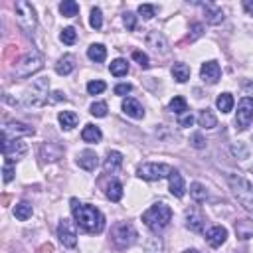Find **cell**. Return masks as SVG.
I'll list each match as a JSON object with an SVG mask.
<instances>
[{
	"label": "cell",
	"mask_w": 253,
	"mask_h": 253,
	"mask_svg": "<svg viewBox=\"0 0 253 253\" xmlns=\"http://www.w3.org/2000/svg\"><path fill=\"white\" fill-rule=\"evenodd\" d=\"M107 198L111 200V202H119L121 198H123V184L119 182V180H111L109 184H107Z\"/></svg>",
	"instance_id": "obj_28"
},
{
	"label": "cell",
	"mask_w": 253,
	"mask_h": 253,
	"mask_svg": "<svg viewBox=\"0 0 253 253\" xmlns=\"http://www.w3.org/2000/svg\"><path fill=\"white\" fill-rule=\"evenodd\" d=\"M190 196H192L196 202H206V198H208L206 186H202L200 182H194V184L190 186Z\"/></svg>",
	"instance_id": "obj_36"
},
{
	"label": "cell",
	"mask_w": 253,
	"mask_h": 253,
	"mask_svg": "<svg viewBox=\"0 0 253 253\" xmlns=\"http://www.w3.org/2000/svg\"><path fill=\"white\" fill-rule=\"evenodd\" d=\"M87 55H89L91 61L101 63V61H105V57H107V47H105L103 43H91V45L87 47Z\"/></svg>",
	"instance_id": "obj_24"
},
{
	"label": "cell",
	"mask_w": 253,
	"mask_h": 253,
	"mask_svg": "<svg viewBox=\"0 0 253 253\" xmlns=\"http://www.w3.org/2000/svg\"><path fill=\"white\" fill-rule=\"evenodd\" d=\"M192 123H194V115H192L190 111L178 117V125H180V126H192Z\"/></svg>",
	"instance_id": "obj_45"
},
{
	"label": "cell",
	"mask_w": 253,
	"mask_h": 253,
	"mask_svg": "<svg viewBox=\"0 0 253 253\" xmlns=\"http://www.w3.org/2000/svg\"><path fill=\"white\" fill-rule=\"evenodd\" d=\"M170 219H172V210L164 202H158V204L150 206L142 213V221L150 231H162L170 223Z\"/></svg>",
	"instance_id": "obj_2"
},
{
	"label": "cell",
	"mask_w": 253,
	"mask_h": 253,
	"mask_svg": "<svg viewBox=\"0 0 253 253\" xmlns=\"http://www.w3.org/2000/svg\"><path fill=\"white\" fill-rule=\"evenodd\" d=\"M71 213L75 217V223L87 231V233H101L105 227V217L103 213L89 204H79L77 198H71Z\"/></svg>",
	"instance_id": "obj_1"
},
{
	"label": "cell",
	"mask_w": 253,
	"mask_h": 253,
	"mask_svg": "<svg viewBox=\"0 0 253 253\" xmlns=\"http://www.w3.org/2000/svg\"><path fill=\"white\" fill-rule=\"evenodd\" d=\"M101 136H103V132H101V128L95 126V125H85V128L81 130V138H83L85 142H99Z\"/></svg>",
	"instance_id": "obj_27"
},
{
	"label": "cell",
	"mask_w": 253,
	"mask_h": 253,
	"mask_svg": "<svg viewBox=\"0 0 253 253\" xmlns=\"http://www.w3.org/2000/svg\"><path fill=\"white\" fill-rule=\"evenodd\" d=\"M123 113L128 115V117H132V119H142L144 117V111H142L140 103L136 99H130V97L123 101Z\"/></svg>",
	"instance_id": "obj_21"
},
{
	"label": "cell",
	"mask_w": 253,
	"mask_h": 253,
	"mask_svg": "<svg viewBox=\"0 0 253 253\" xmlns=\"http://www.w3.org/2000/svg\"><path fill=\"white\" fill-rule=\"evenodd\" d=\"M47 89H49V79L47 77H38L32 81L30 87H26L22 95V105L24 107H42L47 101Z\"/></svg>",
	"instance_id": "obj_4"
},
{
	"label": "cell",
	"mask_w": 253,
	"mask_h": 253,
	"mask_svg": "<svg viewBox=\"0 0 253 253\" xmlns=\"http://www.w3.org/2000/svg\"><path fill=\"white\" fill-rule=\"evenodd\" d=\"M63 148L57 142H43L42 144V158L47 162H55L57 158H61Z\"/></svg>",
	"instance_id": "obj_18"
},
{
	"label": "cell",
	"mask_w": 253,
	"mask_h": 253,
	"mask_svg": "<svg viewBox=\"0 0 253 253\" xmlns=\"http://www.w3.org/2000/svg\"><path fill=\"white\" fill-rule=\"evenodd\" d=\"M59 12H61V16H65V18H73V16H77V12H79V4L73 2V0H63V2L59 4Z\"/></svg>",
	"instance_id": "obj_33"
},
{
	"label": "cell",
	"mask_w": 253,
	"mask_h": 253,
	"mask_svg": "<svg viewBox=\"0 0 253 253\" xmlns=\"http://www.w3.org/2000/svg\"><path fill=\"white\" fill-rule=\"evenodd\" d=\"M30 134H34V128L18 121H8L2 128V138H8V140L18 138V136H30Z\"/></svg>",
	"instance_id": "obj_11"
},
{
	"label": "cell",
	"mask_w": 253,
	"mask_h": 253,
	"mask_svg": "<svg viewBox=\"0 0 253 253\" xmlns=\"http://www.w3.org/2000/svg\"><path fill=\"white\" fill-rule=\"evenodd\" d=\"M231 152H233L235 156H239V158H247V148H245V144H243V142L233 144V146H231Z\"/></svg>",
	"instance_id": "obj_46"
},
{
	"label": "cell",
	"mask_w": 253,
	"mask_h": 253,
	"mask_svg": "<svg viewBox=\"0 0 253 253\" xmlns=\"http://www.w3.org/2000/svg\"><path fill=\"white\" fill-rule=\"evenodd\" d=\"M57 121H59V125H61V128H65V130H71L75 125H77V115L73 113V111H61L59 115H57Z\"/></svg>",
	"instance_id": "obj_26"
},
{
	"label": "cell",
	"mask_w": 253,
	"mask_h": 253,
	"mask_svg": "<svg viewBox=\"0 0 253 253\" xmlns=\"http://www.w3.org/2000/svg\"><path fill=\"white\" fill-rule=\"evenodd\" d=\"M200 75H202V79H204L206 83H210V85L217 83V81H219V77H221L219 63H217V61H213V59L206 61V63L202 65V69H200Z\"/></svg>",
	"instance_id": "obj_13"
},
{
	"label": "cell",
	"mask_w": 253,
	"mask_h": 253,
	"mask_svg": "<svg viewBox=\"0 0 253 253\" xmlns=\"http://www.w3.org/2000/svg\"><path fill=\"white\" fill-rule=\"evenodd\" d=\"M190 142H192V146H194V148H204V146H206V140L202 138V134H200V132H194V134H192V138H190Z\"/></svg>",
	"instance_id": "obj_47"
},
{
	"label": "cell",
	"mask_w": 253,
	"mask_h": 253,
	"mask_svg": "<svg viewBox=\"0 0 253 253\" xmlns=\"http://www.w3.org/2000/svg\"><path fill=\"white\" fill-rule=\"evenodd\" d=\"M243 8H245V12H247V14H251V16H253V0H245V2H243Z\"/></svg>",
	"instance_id": "obj_52"
},
{
	"label": "cell",
	"mask_w": 253,
	"mask_h": 253,
	"mask_svg": "<svg viewBox=\"0 0 253 253\" xmlns=\"http://www.w3.org/2000/svg\"><path fill=\"white\" fill-rule=\"evenodd\" d=\"M2 172H4V184H8V182L14 178V168H12V164H10V162H4Z\"/></svg>",
	"instance_id": "obj_48"
},
{
	"label": "cell",
	"mask_w": 253,
	"mask_h": 253,
	"mask_svg": "<svg viewBox=\"0 0 253 253\" xmlns=\"http://www.w3.org/2000/svg\"><path fill=\"white\" fill-rule=\"evenodd\" d=\"M182 253H200L198 249H186V251H182Z\"/></svg>",
	"instance_id": "obj_53"
},
{
	"label": "cell",
	"mask_w": 253,
	"mask_h": 253,
	"mask_svg": "<svg viewBox=\"0 0 253 253\" xmlns=\"http://www.w3.org/2000/svg\"><path fill=\"white\" fill-rule=\"evenodd\" d=\"M26 152H28L26 142H22V140H18V138H12V140L2 138V154H4L6 162L20 160V158H22Z\"/></svg>",
	"instance_id": "obj_10"
},
{
	"label": "cell",
	"mask_w": 253,
	"mask_h": 253,
	"mask_svg": "<svg viewBox=\"0 0 253 253\" xmlns=\"http://www.w3.org/2000/svg\"><path fill=\"white\" fill-rule=\"evenodd\" d=\"M144 253H162V241H160V237H150L146 241Z\"/></svg>",
	"instance_id": "obj_40"
},
{
	"label": "cell",
	"mask_w": 253,
	"mask_h": 253,
	"mask_svg": "<svg viewBox=\"0 0 253 253\" xmlns=\"http://www.w3.org/2000/svg\"><path fill=\"white\" fill-rule=\"evenodd\" d=\"M235 233L241 239L253 237V221L251 219H239V221H235Z\"/></svg>",
	"instance_id": "obj_25"
},
{
	"label": "cell",
	"mask_w": 253,
	"mask_h": 253,
	"mask_svg": "<svg viewBox=\"0 0 253 253\" xmlns=\"http://www.w3.org/2000/svg\"><path fill=\"white\" fill-rule=\"evenodd\" d=\"M89 113H91L93 117H105V115H107V103H103V101L93 103L91 109H89Z\"/></svg>",
	"instance_id": "obj_43"
},
{
	"label": "cell",
	"mask_w": 253,
	"mask_h": 253,
	"mask_svg": "<svg viewBox=\"0 0 253 253\" xmlns=\"http://www.w3.org/2000/svg\"><path fill=\"white\" fill-rule=\"evenodd\" d=\"M14 10H16V22H18V26H20L26 34H34V30H36V26H38L36 8H34L30 2H26V0H18L16 6H14Z\"/></svg>",
	"instance_id": "obj_6"
},
{
	"label": "cell",
	"mask_w": 253,
	"mask_h": 253,
	"mask_svg": "<svg viewBox=\"0 0 253 253\" xmlns=\"http://www.w3.org/2000/svg\"><path fill=\"white\" fill-rule=\"evenodd\" d=\"M107 89V85H105V81H101V79H95V81H89L87 83V93L89 95H99V93H103Z\"/></svg>",
	"instance_id": "obj_39"
},
{
	"label": "cell",
	"mask_w": 253,
	"mask_h": 253,
	"mask_svg": "<svg viewBox=\"0 0 253 253\" xmlns=\"http://www.w3.org/2000/svg\"><path fill=\"white\" fill-rule=\"evenodd\" d=\"M204 223H206V219H204V215H202V211L198 208L186 210V227L190 231H194V233L204 231Z\"/></svg>",
	"instance_id": "obj_14"
},
{
	"label": "cell",
	"mask_w": 253,
	"mask_h": 253,
	"mask_svg": "<svg viewBox=\"0 0 253 253\" xmlns=\"http://www.w3.org/2000/svg\"><path fill=\"white\" fill-rule=\"evenodd\" d=\"M32 213H34V210H32V206H30L28 202H20V204H16V208H14V215H16V219H20V221H26L28 217H32Z\"/></svg>",
	"instance_id": "obj_32"
},
{
	"label": "cell",
	"mask_w": 253,
	"mask_h": 253,
	"mask_svg": "<svg viewBox=\"0 0 253 253\" xmlns=\"http://www.w3.org/2000/svg\"><path fill=\"white\" fill-rule=\"evenodd\" d=\"M172 174V168L168 164H158V162H144L136 168V176L142 180H160Z\"/></svg>",
	"instance_id": "obj_8"
},
{
	"label": "cell",
	"mask_w": 253,
	"mask_h": 253,
	"mask_svg": "<svg viewBox=\"0 0 253 253\" xmlns=\"http://www.w3.org/2000/svg\"><path fill=\"white\" fill-rule=\"evenodd\" d=\"M109 71H111L115 77H123V75H126V71H128V63H126L123 57H117L115 61H111Z\"/></svg>",
	"instance_id": "obj_30"
},
{
	"label": "cell",
	"mask_w": 253,
	"mask_h": 253,
	"mask_svg": "<svg viewBox=\"0 0 253 253\" xmlns=\"http://www.w3.org/2000/svg\"><path fill=\"white\" fill-rule=\"evenodd\" d=\"M172 77L178 81V83H184L190 79V67L186 63H174L172 65Z\"/></svg>",
	"instance_id": "obj_29"
},
{
	"label": "cell",
	"mask_w": 253,
	"mask_h": 253,
	"mask_svg": "<svg viewBox=\"0 0 253 253\" xmlns=\"http://www.w3.org/2000/svg\"><path fill=\"white\" fill-rule=\"evenodd\" d=\"M168 182H170V194L176 196V198H182L186 188H184V178L178 170H172V174L168 176Z\"/></svg>",
	"instance_id": "obj_20"
},
{
	"label": "cell",
	"mask_w": 253,
	"mask_h": 253,
	"mask_svg": "<svg viewBox=\"0 0 253 253\" xmlns=\"http://www.w3.org/2000/svg\"><path fill=\"white\" fill-rule=\"evenodd\" d=\"M77 164L83 168V170H87V172H93L95 168H97V164H99V158H97V154H95V150H81L79 154H77Z\"/></svg>",
	"instance_id": "obj_15"
},
{
	"label": "cell",
	"mask_w": 253,
	"mask_h": 253,
	"mask_svg": "<svg viewBox=\"0 0 253 253\" xmlns=\"http://www.w3.org/2000/svg\"><path fill=\"white\" fill-rule=\"evenodd\" d=\"M132 91V85L130 83H119L117 87H115V95H126V93H130Z\"/></svg>",
	"instance_id": "obj_49"
},
{
	"label": "cell",
	"mask_w": 253,
	"mask_h": 253,
	"mask_svg": "<svg viewBox=\"0 0 253 253\" xmlns=\"http://www.w3.org/2000/svg\"><path fill=\"white\" fill-rule=\"evenodd\" d=\"M202 30H204V26H202V24H192V32H194V34H192V38H190V40L200 38V36H202Z\"/></svg>",
	"instance_id": "obj_51"
},
{
	"label": "cell",
	"mask_w": 253,
	"mask_h": 253,
	"mask_svg": "<svg viewBox=\"0 0 253 253\" xmlns=\"http://www.w3.org/2000/svg\"><path fill=\"white\" fill-rule=\"evenodd\" d=\"M132 59L142 67V69H146L148 65H150V59H148V55L144 53V51H140V49H134L132 51Z\"/></svg>",
	"instance_id": "obj_41"
},
{
	"label": "cell",
	"mask_w": 253,
	"mask_h": 253,
	"mask_svg": "<svg viewBox=\"0 0 253 253\" xmlns=\"http://www.w3.org/2000/svg\"><path fill=\"white\" fill-rule=\"evenodd\" d=\"M227 184L235 196V200L249 211L253 213V186L249 180H245L239 174H227Z\"/></svg>",
	"instance_id": "obj_3"
},
{
	"label": "cell",
	"mask_w": 253,
	"mask_h": 253,
	"mask_svg": "<svg viewBox=\"0 0 253 253\" xmlns=\"http://www.w3.org/2000/svg\"><path fill=\"white\" fill-rule=\"evenodd\" d=\"M57 101H65V95L61 91H53L51 97L47 99V103H57Z\"/></svg>",
	"instance_id": "obj_50"
},
{
	"label": "cell",
	"mask_w": 253,
	"mask_h": 253,
	"mask_svg": "<svg viewBox=\"0 0 253 253\" xmlns=\"http://www.w3.org/2000/svg\"><path fill=\"white\" fill-rule=\"evenodd\" d=\"M225 239H227V229L221 227V225H213L206 231V241L211 247H219L221 243H225Z\"/></svg>",
	"instance_id": "obj_16"
},
{
	"label": "cell",
	"mask_w": 253,
	"mask_h": 253,
	"mask_svg": "<svg viewBox=\"0 0 253 253\" xmlns=\"http://www.w3.org/2000/svg\"><path fill=\"white\" fill-rule=\"evenodd\" d=\"M136 237H138L136 229H134L130 223H126V221H121V223H117V225L113 227V243H115L119 249L130 247V245L136 241Z\"/></svg>",
	"instance_id": "obj_7"
},
{
	"label": "cell",
	"mask_w": 253,
	"mask_h": 253,
	"mask_svg": "<svg viewBox=\"0 0 253 253\" xmlns=\"http://www.w3.org/2000/svg\"><path fill=\"white\" fill-rule=\"evenodd\" d=\"M215 107L221 113H229L233 109V97H231V93H219V97L215 99Z\"/></svg>",
	"instance_id": "obj_31"
},
{
	"label": "cell",
	"mask_w": 253,
	"mask_h": 253,
	"mask_svg": "<svg viewBox=\"0 0 253 253\" xmlns=\"http://www.w3.org/2000/svg\"><path fill=\"white\" fill-rule=\"evenodd\" d=\"M73 69H75V57H73L71 53H65V55L59 57L57 63H55V71H57L59 75H69Z\"/></svg>",
	"instance_id": "obj_23"
},
{
	"label": "cell",
	"mask_w": 253,
	"mask_h": 253,
	"mask_svg": "<svg viewBox=\"0 0 253 253\" xmlns=\"http://www.w3.org/2000/svg\"><path fill=\"white\" fill-rule=\"evenodd\" d=\"M57 237H59V241L65 247H75L77 245V233H75V227L71 225L69 219H61L59 221V225H57Z\"/></svg>",
	"instance_id": "obj_12"
},
{
	"label": "cell",
	"mask_w": 253,
	"mask_h": 253,
	"mask_svg": "<svg viewBox=\"0 0 253 253\" xmlns=\"http://www.w3.org/2000/svg\"><path fill=\"white\" fill-rule=\"evenodd\" d=\"M123 22H125L126 30H134V26H136V16H134L132 12H125V14H123Z\"/></svg>",
	"instance_id": "obj_44"
},
{
	"label": "cell",
	"mask_w": 253,
	"mask_h": 253,
	"mask_svg": "<svg viewBox=\"0 0 253 253\" xmlns=\"http://www.w3.org/2000/svg\"><path fill=\"white\" fill-rule=\"evenodd\" d=\"M89 24H91V28H95V30H101V26H103V12H101V8H93L91 10V18H89Z\"/></svg>",
	"instance_id": "obj_38"
},
{
	"label": "cell",
	"mask_w": 253,
	"mask_h": 253,
	"mask_svg": "<svg viewBox=\"0 0 253 253\" xmlns=\"http://www.w3.org/2000/svg\"><path fill=\"white\" fill-rule=\"evenodd\" d=\"M43 67V55L38 51V49H32L28 53H24L16 67H14V73L18 79H26V77H32L34 73H38L40 69Z\"/></svg>",
	"instance_id": "obj_5"
},
{
	"label": "cell",
	"mask_w": 253,
	"mask_h": 253,
	"mask_svg": "<svg viewBox=\"0 0 253 253\" xmlns=\"http://www.w3.org/2000/svg\"><path fill=\"white\" fill-rule=\"evenodd\" d=\"M59 40H61L63 43H67V45H73L75 40H77V32H75V28H71V26L63 28L61 34H59Z\"/></svg>",
	"instance_id": "obj_37"
},
{
	"label": "cell",
	"mask_w": 253,
	"mask_h": 253,
	"mask_svg": "<svg viewBox=\"0 0 253 253\" xmlns=\"http://www.w3.org/2000/svg\"><path fill=\"white\" fill-rule=\"evenodd\" d=\"M168 109L174 113V115H184V113H188V103H186V99L184 97H174L172 101H170V105H168Z\"/></svg>",
	"instance_id": "obj_35"
},
{
	"label": "cell",
	"mask_w": 253,
	"mask_h": 253,
	"mask_svg": "<svg viewBox=\"0 0 253 253\" xmlns=\"http://www.w3.org/2000/svg\"><path fill=\"white\" fill-rule=\"evenodd\" d=\"M146 43H148V47H152L156 53H168L166 38H164L160 32H148V36H146Z\"/></svg>",
	"instance_id": "obj_17"
},
{
	"label": "cell",
	"mask_w": 253,
	"mask_h": 253,
	"mask_svg": "<svg viewBox=\"0 0 253 253\" xmlns=\"http://www.w3.org/2000/svg\"><path fill=\"white\" fill-rule=\"evenodd\" d=\"M138 14H140L144 20H150V18L156 14V6H152V4H140V6H138Z\"/></svg>",
	"instance_id": "obj_42"
},
{
	"label": "cell",
	"mask_w": 253,
	"mask_h": 253,
	"mask_svg": "<svg viewBox=\"0 0 253 253\" xmlns=\"http://www.w3.org/2000/svg\"><path fill=\"white\" fill-rule=\"evenodd\" d=\"M200 6L204 8L206 22H210V24H221V22H223V12H221V8L211 6V4H204V2H200Z\"/></svg>",
	"instance_id": "obj_22"
},
{
	"label": "cell",
	"mask_w": 253,
	"mask_h": 253,
	"mask_svg": "<svg viewBox=\"0 0 253 253\" xmlns=\"http://www.w3.org/2000/svg\"><path fill=\"white\" fill-rule=\"evenodd\" d=\"M121 164H123V154L119 150H109L107 152V158H105V164H103L105 172L107 174H115L121 168Z\"/></svg>",
	"instance_id": "obj_19"
},
{
	"label": "cell",
	"mask_w": 253,
	"mask_h": 253,
	"mask_svg": "<svg viewBox=\"0 0 253 253\" xmlns=\"http://www.w3.org/2000/svg\"><path fill=\"white\" fill-rule=\"evenodd\" d=\"M198 123H200V126H204V128H213L215 125H217V119L213 117V113L211 111H200V115H198Z\"/></svg>",
	"instance_id": "obj_34"
},
{
	"label": "cell",
	"mask_w": 253,
	"mask_h": 253,
	"mask_svg": "<svg viewBox=\"0 0 253 253\" xmlns=\"http://www.w3.org/2000/svg\"><path fill=\"white\" fill-rule=\"evenodd\" d=\"M253 121V99L251 97H243L237 105V113H235V125L239 130H245Z\"/></svg>",
	"instance_id": "obj_9"
}]
</instances>
